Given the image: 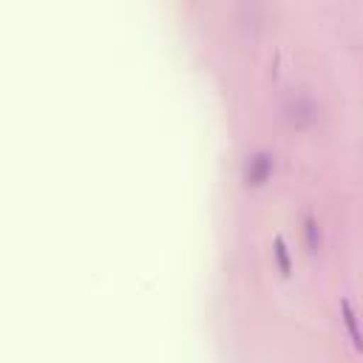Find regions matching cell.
Returning a JSON list of instances; mask_svg holds the SVG:
<instances>
[{
	"mask_svg": "<svg viewBox=\"0 0 363 363\" xmlns=\"http://www.w3.org/2000/svg\"><path fill=\"white\" fill-rule=\"evenodd\" d=\"M340 318H343V326H346V332H349V337H352L354 349L360 352V349H363V329H360L357 312H354V306H352V301H349V298H343V301H340Z\"/></svg>",
	"mask_w": 363,
	"mask_h": 363,
	"instance_id": "3957f363",
	"label": "cell"
},
{
	"mask_svg": "<svg viewBox=\"0 0 363 363\" xmlns=\"http://www.w3.org/2000/svg\"><path fill=\"white\" fill-rule=\"evenodd\" d=\"M272 167H275L272 153H267V150L250 153L247 162H244V184H247V187H261V184L272 176Z\"/></svg>",
	"mask_w": 363,
	"mask_h": 363,
	"instance_id": "7a4b0ae2",
	"label": "cell"
},
{
	"mask_svg": "<svg viewBox=\"0 0 363 363\" xmlns=\"http://www.w3.org/2000/svg\"><path fill=\"white\" fill-rule=\"evenodd\" d=\"M303 235H306L309 252H318L320 250V224L315 221V216H306L303 218Z\"/></svg>",
	"mask_w": 363,
	"mask_h": 363,
	"instance_id": "5b68a950",
	"label": "cell"
},
{
	"mask_svg": "<svg viewBox=\"0 0 363 363\" xmlns=\"http://www.w3.org/2000/svg\"><path fill=\"white\" fill-rule=\"evenodd\" d=\"M315 116H318V108L303 91H295L284 99V119L292 128H309L315 122Z\"/></svg>",
	"mask_w": 363,
	"mask_h": 363,
	"instance_id": "6da1fadb",
	"label": "cell"
},
{
	"mask_svg": "<svg viewBox=\"0 0 363 363\" xmlns=\"http://www.w3.org/2000/svg\"><path fill=\"white\" fill-rule=\"evenodd\" d=\"M272 258H275V264H278L281 275L286 278V275L292 272V258H289V247H286L284 235H275V241H272Z\"/></svg>",
	"mask_w": 363,
	"mask_h": 363,
	"instance_id": "277c9868",
	"label": "cell"
}]
</instances>
